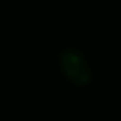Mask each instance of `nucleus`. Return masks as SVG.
I'll use <instances>...</instances> for the list:
<instances>
[{
    "instance_id": "obj_1",
    "label": "nucleus",
    "mask_w": 121,
    "mask_h": 121,
    "mask_svg": "<svg viewBox=\"0 0 121 121\" xmlns=\"http://www.w3.org/2000/svg\"><path fill=\"white\" fill-rule=\"evenodd\" d=\"M65 71H67V75L69 77H73V79H79V81H85V75H87V71H85V65H83V60L79 59L77 55H69L65 59Z\"/></svg>"
}]
</instances>
